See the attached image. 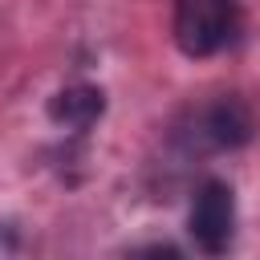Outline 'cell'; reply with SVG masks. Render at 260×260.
<instances>
[{"label": "cell", "mask_w": 260, "mask_h": 260, "mask_svg": "<svg viewBox=\"0 0 260 260\" xmlns=\"http://www.w3.org/2000/svg\"><path fill=\"white\" fill-rule=\"evenodd\" d=\"M232 236H236V195L223 179H207L191 203V240L207 256H219L228 252Z\"/></svg>", "instance_id": "2"}, {"label": "cell", "mask_w": 260, "mask_h": 260, "mask_svg": "<svg viewBox=\"0 0 260 260\" xmlns=\"http://www.w3.org/2000/svg\"><path fill=\"white\" fill-rule=\"evenodd\" d=\"M102 114H106V93L98 89V85H85V81H77V85H65V89H57L53 98H49V118L61 126V130H89V126H98L102 122Z\"/></svg>", "instance_id": "4"}, {"label": "cell", "mask_w": 260, "mask_h": 260, "mask_svg": "<svg viewBox=\"0 0 260 260\" xmlns=\"http://www.w3.org/2000/svg\"><path fill=\"white\" fill-rule=\"evenodd\" d=\"M256 134V114L244 98L236 93H223L215 98L203 114H199V138L215 150H236V146H248Z\"/></svg>", "instance_id": "3"}, {"label": "cell", "mask_w": 260, "mask_h": 260, "mask_svg": "<svg viewBox=\"0 0 260 260\" xmlns=\"http://www.w3.org/2000/svg\"><path fill=\"white\" fill-rule=\"evenodd\" d=\"M171 32L187 57H215L240 37V8L236 0H179Z\"/></svg>", "instance_id": "1"}]
</instances>
